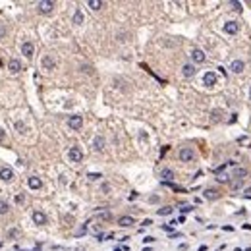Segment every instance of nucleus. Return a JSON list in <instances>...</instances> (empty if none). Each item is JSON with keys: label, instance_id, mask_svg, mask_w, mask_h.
I'll list each match as a JSON object with an SVG mask.
<instances>
[{"label": "nucleus", "instance_id": "20", "mask_svg": "<svg viewBox=\"0 0 251 251\" xmlns=\"http://www.w3.org/2000/svg\"><path fill=\"white\" fill-rule=\"evenodd\" d=\"M243 176H247V170L245 168H236L234 170V178L236 180H243Z\"/></svg>", "mask_w": 251, "mask_h": 251}, {"label": "nucleus", "instance_id": "23", "mask_svg": "<svg viewBox=\"0 0 251 251\" xmlns=\"http://www.w3.org/2000/svg\"><path fill=\"white\" fill-rule=\"evenodd\" d=\"M156 214H158V216H168V214H172V207H162V209H158Z\"/></svg>", "mask_w": 251, "mask_h": 251}, {"label": "nucleus", "instance_id": "40", "mask_svg": "<svg viewBox=\"0 0 251 251\" xmlns=\"http://www.w3.org/2000/svg\"><path fill=\"white\" fill-rule=\"evenodd\" d=\"M249 95H251V91H249Z\"/></svg>", "mask_w": 251, "mask_h": 251}, {"label": "nucleus", "instance_id": "36", "mask_svg": "<svg viewBox=\"0 0 251 251\" xmlns=\"http://www.w3.org/2000/svg\"><path fill=\"white\" fill-rule=\"evenodd\" d=\"M232 6H234V10H242V4L239 2H232Z\"/></svg>", "mask_w": 251, "mask_h": 251}, {"label": "nucleus", "instance_id": "35", "mask_svg": "<svg viewBox=\"0 0 251 251\" xmlns=\"http://www.w3.org/2000/svg\"><path fill=\"white\" fill-rule=\"evenodd\" d=\"M151 224H153L151 218H145V220H143V226H151Z\"/></svg>", "mask_w": 251, "mask_h": 251}, {"label": "nucleus", "instance_id": "28", "mask_svg": "<svg viewBox=\"0 0 251 251\" xmlns=\"http://www.w3.org/2000/svg\"><path fill=\"white\" fill-rule=\"evenodd\" d=\"M87 178L89 180H99V178H102L100 174H95V172H91V174H87Z\"/></svg>", "mask_w": 251, "mask_h": 251}, {"label": "nucleus", "instance_id": "17", "mask_svg": "<svg viewBox=\"0 0 251 251\" xmlns=\"http://www.w3.org/2000/svg\"><path fill=\"white\" fill-rule=\"evenodd\" d=\"M216 83V74H213V72H207L205 74V85H214Z\"/></svg>", "mask_w": 251, "mask_h": 251}, {"label": "nucleus", "instance_id": "7", "mask_svg": "<svg viewBox=\"0 0 251 251\" xmlns=\"http://www.w3.org/2000/svg\"><path fill=\"white\" fill-rule=\"evenodd\" d=\"M191 60L195 62V64L205 62V52H203L201 49H193V50H191Z\"/></svg>", "mask_w": 251, "mask_h": 251}, {"label": "nucleus", "instance_id": "39", "mask_svg": "<svg viewBox=\"0 0 251 251\" xmlns=\"http://www.w3.org/2000/svg\"><path fill=\"white\" fill-rule=\"evenodd\" d=\"M114 251H122V249H120V247H116V249H114Z\"/></svg>", "mask_w": 251, "mask_h": 251}, {"label": "nucleus", "instance_id": "5", "mask_svg": "<svg viewBox=\"0 0 251 251\" xmlns=\"http://www.w3.org/2000/svg\"><path fill=\"white\" fill-rule=\"evenodd\" d=\"M0 180L2 182H12L14 180V170L10 166H2L0 168Z\"/></svg>", "mask_w": 251, "mask_h": 251}, {"label": "nucleus", "instance_id": "18", "mask_svg": "<svg viewBox=\"0 0 251 251\" xmlns=\"http://www.w3.org/2000/svg\"><path fill=\"white\" fill-rule=\"evenodd\" d=\"M118 224H120L122 228H128V226L133 224V218H131V216H120V218H118Z\"/></svg>", "mask_w": 251, "mask_h": 251}, {"label": "nucleus", "instance_id": "19", "mask_svg": "<svg viewBox=\"0 0 251 251\" xmlns=\"http://www.w3.org/2000/svg\"><path fill=\"white\" fill-rule=\"evenodd\" d=\"M93 147H95V151H102L105 149V139H102L100 135H97L95 141H93Z\"/></svg>", "mask_w": 251, "mask_h": 251}, {"label": "nucleus", "instance_id": "21", "mask_svg": "<svg viewBox=\"0 0 251 251\" xmlns=\"http://www.w3.org/2000/svg\"><path fill=\"white\" fill-rule=\"evenodd\" d=\"M87 6H89L91 10H100V8H102V2H100V0H89Z\"/></svg>", "mask_w": 251, "mask_h": 251}, {"label": "nucleus", "instance_id": "2", "mask_svg": "<svg viewBox=\"0 0 251 251\" xmlns=\"http://www.w3.org/2000/svg\"><path fill=\"white\" fill-rule=\"evenodd\" d=\"M180 161L182 162H191L193 161V158H195V151H193V149H189V147H184V149H182L180 151Z\"/></svg>", "mask_w": 251, "mask_h": 251}, {"label": "nucleus", "instance_id": "3", "mask_svg": "<svg viewBox=\"0 0 251 251\" xmlns=\"http://www.w3.org/2000/svg\"><path fill=\"white\" fill-rule=\"evenodd\" d=\"M54 2H52V0H41V2L37 4V10H39V12L41 14H50L52 12V10H54Z\"/></svg>", "mask_w": 251, "mask_h": 251}, {"label": "nucleus", "instance_id": "16", "mask_svg": "<svg viewBox=\"0 0 251 251\" xmlns=\"http://www.w3.org/2000/svg\"><path fill=\"white\" fill-rule=\"evenodd\" d=\"M161 178H162V182H172L174 180V172L170 168H164L162 172H161Z\"/></svg>", "mask_w": 251, "mask_h": 251}, {"label": "nucleus", "instance_id": "4", "mask_svg": "<svg viewBox=\"0 0 251 251\" xmlns=\"http://www.w3.org/2000/svg\"><path fill=\"white\" fill-rule=\"evenodd\" d=\"M68 126H70L72 130H81V126H83V116H70L68 118Z\"/></svg>", "mask_w": 251, "mask_h": 251}, {"label": "nucleus", "instance_id": "15", "mask_svg": "<svg viewBox=\"0 0 251 251\" xmlns=\"http://www.w3.org/2000/svg\"><path fill=\"white\" fill-rule=\"evenodd\" d=\"M220 197V191L218 189H205V199H218Z\"/></svg>", "mask_w": 251, "mask_h": 251}, {"label": "nucleus", "instance_id": "24", "mask_svg": "<svg viewBox=\"0 0 251 251\" xmlns=\"http://www.w3.org/2000/svg\"><path fill=\"white\" fill-rule=\"evenodd\" d=\"M8 211H10V205L4 199H0V214H8Z\"/></svg>", "mask_w": 251, "mask_h": 251}, {"label": "nucleus", "instance_id": "13", "mask_svg": "<svg viewBox=\"0 0 251 251\" xmlns=\"http://www.w3.org/2000/svg\"><path fill=\"white\" fill-rule=\"evenodd\" d=\"M243 68H245V64H243L242 60H234V62H232V66H230V70H232L234 74H242V72H243Z\"/></svg>", "mask_w": 251, "mask_h": 251}, {"label": "nucleus", "instance_id": "10", "mask_svg": "<svg viewBox=\"0 0 251 251\" xmlns=\"http://www.w3.org/2000/svg\"><path fill=\"white\" fill-rule=\"evenodd\" d=\"M33 222H35V224H39V226L47 224V216H44V213H41V211H35V213H33Z\"/></svg>", "mask_w": 251, "mask_h": 251}, {"label": "nucleus", "instance_id": "8", "mask_svg": "<svg viewBox=\"0 0 251 251\" xmlns=\"http://www.w3.org/2000/svg\"><path fill=\"white\" fill-rule=\"evenodd\" d=\"M8 70H10V74H19L21 72V62L16 60V58H12V60L8 62Z\"/></svg>", "mask_w": 251, "mask_h": 251}, {"label": "nucleus", "instance_id": "32", "mask_svg": "<svg viewBox=\"0 0 251 251\" xmlns=\"http://www.w3.org/2000/svg\"><path fill=\"white\" fill-rule=\"evenodd\" d=\"M18 234H19V232L16 230V228H14V230H10V232H8V236H10V238H16Z\"/></svg>", "mask_w": 251, "mask_h": 251}, {"label": "nucleus", "instance_id": "29", "mask_svg": "<svg viewBox=\"0 0 251 251\" xmlns=\"http://www.w3.org/2000/svg\"><path fill=\"white\" fill-rule=\"evenodd\" d=\"M216 180H218V182H230V176H228V174H222V176H218Z\"/></svg>", "mask_w": 251, "mask_h": 251}, {"label": "nucleus", "instance_id": "34", "mask_svg": "<svg viewBox=\"0 0 251 251\" xmlns=\"http://www.w3.org/2000/svg\"><path fill=\"white\" fill-rule=\"evenodd\" d=\"M4 137H6V131H4V130H0V143L4 141Z\"/></svg>", "mask_w": 251, "mask_h": 251}, {"label": "nucleus", "instance_id": "27", "mask_svg": "<svg viewBox=\"0 0 251 251\" xmlns=\"http://www.w3.org/2000/svg\"><path fill=\"white\" fill-rule=\"evenodd\" d=\"M153 242H155L153 236H145V238H143V243H153Z\"/></svg>", "mask_w": 251, "mask_h": 251}, {"label": "nucleus", "instance_id": "38", "mask_svg": "<svg viewBox=\"0 0 251 251\" xmlns=\"http://www.w3.org/2000/svg\"><path fill=\"white\" fill-rule=\"evenodd\" d=\"M243 230H251V224H243Z\"/></svg>", "mask_w": 251, "mask_h": 251}, {"label": "nucleus", "instance_id": "31", "mask_svg": "<svg viewBox=\"0 0 251 251\" xmlns=\"http://www.w3.org/2000/svg\"><path fill=\"white\" fill-rule=\"evenodd\" d=\"M99 216H100V218H105V220H108L110 218V213H106V211L105 213H99Z\"/></svg>", "mask_w": 251, "mask_h": 251}, {"label": "nucleus", "instance_id": "26", "mask_svg": "<svg viewBox=\"0 0 251 251\" xmlns=\"http://www.w3.org/2000/svg\"><path fill=\"white\" fill-rule=\"evenodd\" d=\"M180 211H182V214H186V213H191V211H193V207H191V205H184V207H182Z\"/></svg>", "mask_w": 251, "mask_h": 251}, {"label": "nucleus", "instance_id": "9", "mask_svg": "<svg viewBox=\"0 0 251 251\" xmlns=\"http://www.w3.org/2000/svg\"><path fill=\"white\" fill-rule=\"evenodd\" d=\"M54 66H56V60L52 58L50 54L43 56V68H44V70H54Z\"/></svg>", "mask_w": 251, "mask_h": 251}, {"label": "nucleus", "instance_id": "22", "mask_svg": "<svg viewBox=\"0 0 251 251\" xmlns=\"http://www.w3.org/2000/svg\"><path fill=\"white\" fill-rule=\"evenodd\" d=\"M74 23H77V25L83 23V14L79 12V10H75V14H74Z\"/></svg>", "mask_w": 251, "mask_h": 251}, {"label": "nucleus", "instance_id": "14", "mask_svg": "<svg viewBox=\"0 0 251 251\" xmlns=\"http://www.w3.org/2000/svg\"><path fill=\"white\" fill-rule=\"evenodd\" d=\"M27 184H29V187H31V189H41V186H43V184H41V180H39L37 176H31V178L27 180Z\"/></svg>", "mask_w": 251, "mask_h": 251}, {"label": "nucleus", "instance_id": "25", "mask_svg": "<svg viewBox=\"0 0 251 251\" xmlns=\"http://www.w3.org/2000/svg\"><path fill=\"white\" fill-rule=\"evenodd\" d=\"M16 203L18 205H23L25 203V195H23V193H18V195H16Z\"/></svg>", "mask_w": 251, "mask_h": 251}, {"label": "nucleus", "instance_id": "37", "mask_svg": "<svg viewBox=\"0 0 251 251\" xmlns=\"http://www.w3.org/2000/svg\"><path fill=\"white\" fill-rule=\"evenodd\" d=\"M224 168H226V164H222V166H218V168H216V170H214V172H216V174H220V172H222V170H224Z\"/></svg>", "mask_w": 251, "mask_h": 251}, {"label": "nucleus", "instance_id": "12", "mask_svg": "<svg viewBox=\"0 0 251 251\" xmlns=\"http://www.w3.org/2000/svg\"><path fill=\"white\" fill-rule=\"evenodd\" d=\"M195 66H193V64H186L184 68H182V74H184L186 77H193V75H195Z\"/></svg>", "mask_w": 251, "mask_h": 251}, {"label": "nucleus", "instance_id": "1", "mask_svg": "<svg viewBox=\"0 0 251 251\" xmlns=\"http://www.w3.org/2000/svg\"><path fill=\"white\" fill-rule=\"evenodd\" d=\"M68 158H70L72 162H81L83 161V151L79 149V147H72V149L68 151Z\"/></svg>", "mask_w": 251, "mask_h": 251}, {"label": "nucleus", "instance_id": "11", "mask_svg": "<svg viewBox=\"0 0 251 251\" xmlns=\"http://www.w3.org/2000/svg\"><path fill=\"white\" fill-rule=\"evenodd\" d=\"M238 29H239V25L236 23V21H228V23L224 25V31L228 33V35H236Z\"/></svg>", "mask_w": 251, "mask_h": 251}, {"label": "nucleus", "instance_id": "30", "mask_svg": "<svg viewBox=\"0 0 251 251\" xmlns=\"http://www.w3.org/2000/svg\"><path fill=\"white\" fill-rule=\"evenodd\" d=\"M162 230H164V232H168V234H172V224H164V226H162Z\"/></svg>", "mask_w": 251, "mask_h": 251}, {"label": "nucleus", "instance_id": "33", "mask_svg": "<svg viewBox=\"0 0 251 251\" xmlns=\"http://www.w3.org/2000/svg\"><path fill=\"white\" fill-rule=\"evenodd\" d=\"M4 35H6V27H4V25H0V39H2Z\"/></svg>", "mask_w": 251, "mask_h": 251}, {"label": "nucleus", "instance_id": "6", "mask_svg": "<svg viewBox=\"0 0 251 251\" xmlns=\"http://www.w3.org/2000/svg\"><path fill=\"white\" fill-rule=\"evenodd\" d=\"M21 54L25 56V58H33V54H35V47H33V43L25 41L21 44Z\"/></svg>", "mask_w": 251, "mask_h": 251}]
</instances>
